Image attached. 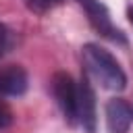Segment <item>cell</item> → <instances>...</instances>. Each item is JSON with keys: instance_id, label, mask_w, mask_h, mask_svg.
Instances as JSON below:
<instances>
[{"instance_id": "cell-1", "label": "cell", "mask_w": 133, "mask_h": 133, "mask_svg": "<svg viewBox=\"0 0 133 133\" xmlns=\"http://www.w3.org/2000/svg\"><path fill=\"white\" fill-rule=\"evenodd\" d=\"M81 58L85 73L94 77L104 89L121 91L127 87V75L121 66V62L102 46L98 44H85L81 48Z\"/></svg>"}, {"instance_id": "cell-2", "label": "cell", "mask_w": 133, "mask_h": 133, "mask_svg": "<svg viewBox=\"0 0 133 133\" xmlns=\"http://www.w3.org/2000/svg\"><path fill=\"white\" fill-rule=\"evenodd\" d=\"M77 2H79L81 8L85 10L89 25H91L102 37H106V39H110V42H114V44H127L125 33H123L118 27H114L106 4H102L100 0H77Z\"/></svg>"}, {"instance_id": "cell-3", "label": "cell", "mask_w": 133, "mask_h": 133, "mask_svg": "<svg viewBox=\"0 0 133 133\" xmlns=\"http://www.w3.org/2000/svg\"><path fill=\"white\" fill-rule=\"evenodd\" d=\"M52 94H54V100H56L62 116L66 118V123L77 125V83L73 81V77L64 71L54 73Z\"/></svg>"}, {"instance_id": "cell-4", "label": "cell", "mask_w": 133, "mask_h": 133, "mask_svg": "<svg viewBox=\"0 0 133 133\" xmlns=\"http://www.w3.org/2000/svg\"><path fill=\"white\" fill-rule=\"evenodd\" d=\"M77 123L85 133H96V94L87 73H83L77 81Z\"/></svg>"}, {"instance_id": "cell-5", "label": "cell", "mask_w": 133, "mask_h": 133, "mask_svg": "<svg viewBox=\"0 0 133 133\" xmlns=\"http://www.w3.org/2000/svg\"><path fill=\"white\" fill-rule=\"evenodd\" d=\"M104 114L108 133H127L133 123V106L125 98H110L106 102Z\"/></svg>"}, {"instance_id": "cell-6", "label": "cell", "mask_w": 133, "mask_h": 133, "mask_svg": "<svg viewBox=\"0 0 133 133\" xmlns=\"http://www.w3.org/2000/svg\"><path fill=\"white\" fill-rule=\"evenodd\" d=\"M27 85L29 77L23 66H8L0 71V96H23Z\"/></svg>"}, {"instance_id": "cell-7", "label": "cell", "mask_w": 133, "mask_h": 133, "mask_svg": "<svg viewBox=\"0 0 133 133\" xmlns=\"http://www.w3.org/2000/svg\"><path fill=\"white\" fill-rule=\"evenodd\" d=\"M23 2L33 12H48V10H52V8L62 4V0H23Z\"/></svg>"}, {"instance_id": "cell-8", "label": "cell", "mask_w": 133, "mask_h": 133, "mask_svg": "<svg viewBox=\"0 0 133 133\" xmlns=\"http://www.w3.org/2000/svg\"><path fill=\"white\" fill-rule=\"evenodd\" d=\"M8 44H10V31H8V27L4 23H0V58L8 50Z\"/></svg>"}, {"instance_id": "cell-9", "label": "cell", "mask_w": 133, "mask_h": 133, "mask_svg": "<svg viewBox=\"0 0 133 133\" xmlns=\"http://www.w3.org/2000/svg\"><path fill=\"white\" fill-rule=\"evenodd\" d=\"M10 123H12V112L4 104H0V129H6Z\"/></svg>"}, {"instance_id": "cell-10", "label": "cell", "mask_w": 133, "mask_h": 133, "mask_svg": "<svg viewBox=\"0 0 133 133\" xmlns=\"http://www.w3.org/2000/svg\"><path fill=\"white\" fill-rule=\"evenodd\" d=\"M127 17H129V21H131V25H133V0L127 4Z\"/></svg>"}]
</instances>
